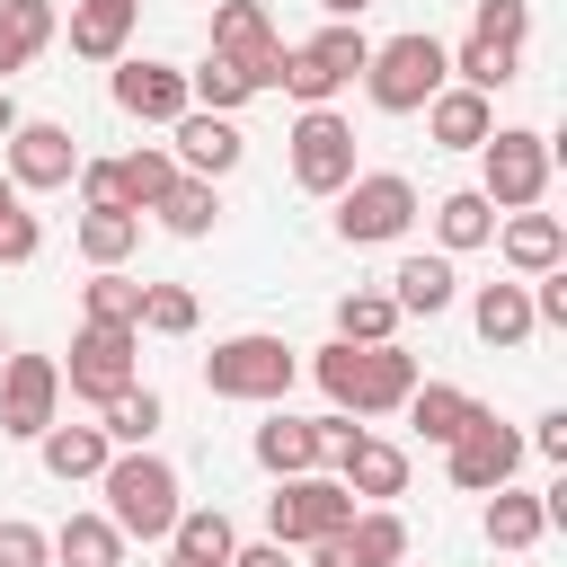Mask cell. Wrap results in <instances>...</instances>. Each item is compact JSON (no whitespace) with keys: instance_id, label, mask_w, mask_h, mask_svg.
Instances as JSON below:
<instances>
[{"instance_id":"6da1fadb","label":"cell","mask_w":567,"mask_h":567,"mask_svg":"<svg viewBox=\"0 0 567 567\" xmlns=\"http://www.w3.org/2000/svg\"><path fill=\"white\" fill-rule=\"evenodd\" d=\"M310 372H319V390H328V408L337 416H390V408H408V390H416V354L390 337V346H346V337H328L319 354H310Z\"/></svg>"},{"instance_id":"7a4b0ae2","label":"cell","mask_w":567,"mask_h":567,"mask_svg":"<svg viewBox=\"0 0 567 567\" xmlns=\"http://www.w3.org/2000/svg\"><path fill=\"white\" fill-rule=\"evenodd\" d=\"M97 496H106V523H115L124 540H168V523H177V505H186V487H177V470H168L159 452H115V461L97 470Z\"/></svg>"},{"instance_id":"3957f363","label":"cell","mask_w":567,"mask_h":567,"mask_svg":"<svg viewBox=\"0 0 567 567\" xmlns=\"http://www.w3.org/2000/svg\"><path fill=\"white\" fill-rule=\"evenodd\" d=\"M452 80V44L443 35H425V27H408V35H390V44H372V62H363V89H372V106L381 115H425V97Z\"/></svg>"},{"instance_id":"277c9868","label":"cell","mask_w":567,"mask_h":567,"mask_svg":"<svg viewBox=\"0 0 567 567\" xmlns=\"http://www.w3.org/2000/svg\"><path fill=\"white\" fill-rule=\"evenodd\" d=\"M292 372H301V354H292L284 337H266V328L221 337V346L204 354V390H213V399H248V408H275V399L292 390Z\"/></svg>"},{"instance_id":"5b68a950","label":"cell","mask_w":567,"mask_h":567,"mask_svg":"<svg viewBox=\"0 0 567 567\" xmlns=\"http://www.w3.org/2000/svg\"><path fill=\"white\" fill-rule=\"evenodd\" d=\"M363 62H372V35L328 18L310 44H284V71H275V89H284V97H301V106H328L337 89H354V80H363Z\"/></svg>"},{"instance_id":"8992f818","label":"cell","mask_w":567,"mask_h":567,"mask_svg":"<svg viewBox=\"0 0 567 567\" xmlns=\"http://www.w3.org/2000/svg\"><path fill=\"white\" fill-rule=\"evenodd\" d=\"M478 195H487L496 213H540V195H549V133L496 124V133L478 142Z\"/></svg>"},{"instance_id":"52a82bcc","label":"cell","mask_w":567,"mask_h":567,"mask_svg":"<svg viewBox=\"0 0 567 567\" xmlns=\"http://www.w3.org/2000/svg\"><path fill=\"white\" fill-rule=\"evenodd\" d=\"M328 204H337V239H346V248H390V239H408V221H416V186H408L399 168H354Z\"/></svg>"},{"instance_id":"ba28073f","label":"cell","mask_w":567,"mask_h":567,"mask_svg":"<svg viewBox=\"0 0 567 567\" xmlns=\"http://www.w3.org/2000/svg\"><path fill=\"white\" fill-rule=\"evenodd\" d=\"M363 505L328 478V470H310V478H275V496H266V540H284V549H310V540H328V532H346Z\"/></svg>"},{"instance_id":"9c48e42d","label":"cell","mask_w":567,"mask_h":567,"mask_svg":"<svg viewBox=\"0 0 567 567\" xmlns=\"http://www.w3.org/2000/svg\"><path fill=\"white\" fill-rule=\"evenodd\" d=\"M80 133L71 124H53V115H18V133L0 142V177L18 186V195H53V186H71L80 177Z\"/></svg>"},{"instance_id":"30bf717a","label":"cell","mask_w":567,"mask_h":567,"mask_svg":"<svg viewBox=\"0 0 567 567\" xmlns=\"http://www.w3.org/2000/svg\"><path fill=\"white\" fill-rule=\"evenodd\" d=\"M142 381V328H71V363H62V390L71 399H89V408H106L115 390H133Z\"/></svg>"},{"instance_id":"8fae6325","label":"cell","mask_w":567,"mask_h":567,"mask_svg":"<svg viewBox=\"0 0 567 567\" xmlns=\"http://www.w3.org/2000/svg\"><path fill=\"white\" fill-rule=\"evenodd\" d=\"M443 470H452L461 496H496V487H514V470H523V425H505L496 408H478V416L461 425V443L443 452Z\"/></svg>"},{"instance_id":"7c38bea8","label":"cell","mask_w":567,"mask_h":567,"mask_svg":"<svg viewBox=\"0 0 567 567\" xmlns=\"http://www.w3.org/2000/svg\"><path fill=\"white\" fill-rule=\"evenodd\" d=\"M44 425H62V363L53 354H9L0 363V434L35 443Z\"/></svg>"},{"instance_id":"4fadbf2b","label":"cell","mask_w":567,"mask_h":567,"mask_svg":"<svg viewBox=\"0 0 567 567\" xmlns=\"http://www.w3.org/2000/svg\"><path fill=\"white\" fill-rule=\"evenodd\" d=\"M346 177H354V124L337 106H301V124H292V186L301 195H337Z\"/></svg>"},{"instance_id":"5bb4252c","label":"cell","mask_w":567,"mask_h":567,"mask_svg":"<svg viewBox=\"0 0 567 567\" xmlns=\"http://www.w3.org/2000/svg\"><path fill=\"white\" fill-rule=\"evenodd\" d=\"M213 53L239 62L248 89H275V71H284V35L257 0H213Z\"/></svg>"},{"instance_id":"9a60e30c","label":"cell","mask_w":567,"mask_h":567,"mask_svg":"<svg viewBox=\"0 0 567 567\" xmlns=\"http://www.w3.org/2000/svg\"><path fill=\"white\" fill-rule=\"evenodd\" d=\"M168 159H177V177H230L239 159H248V133L230 124V115H204V106H186L177 124H168Z\"/></svg>"},{"instance_id":"2e32d148","label":"cell","mask_w":567,"mask_h":567,"mask_svg":"<svg viewBox=\"0 0 567 567\" xmlns=\"http://www.w3.org/2000/svg\"><path fill=\"white\" fill-rule=\"evenodd\" d=\"M328 478H337L354 505H390V496L408 487V452L381 443V434H346V443L328 452Z\"/></svg>"},{"instance_id":"e0dca14e","label":"cell","mask_w":567,"mask_h":567,"mask_svg":"<svg viewBox=\"0 0 567 567\" xmlns=\"http://www.w3.org/2000/svg\"><path fill=\"white\" fill-rule=\"evenodd\" d=\"M106 89H115V106H124L133 124H177V115L195 106L177 62H115V80H106Z\"/></svg>"},{"instance_id":"ac0fdd59","label":"cell","mask_w":567,"mask_h":567,"mask_svg":"<svg viewBox=\"0 0 567 567\" xmlns=\"http://www.w3.org/2000/svg\"><path fill=\"white\" fill-rule=\"evenodd\" d=\"M248 452H257V470H266V478H310V470H328L319 416H284V408L257 425V443H248Z\"/></svg>"},{"instance_id":"d6986e66","label":"cell","mask_w":567,"mask_h":567,"mask_svg":"<svg viewBox=\"0 0 567 567\" xmlns=\"http://www.w3.org/2000/svg\"><path fill=\"white\" fill-rule=\"evenodd\" d=\"M425 133H434V151H478V142L496 133V97H478V89L443 80V89L425 97Z\"/></svg>"},{"instance_id":"ffe728a7","label":"cell","mask_w":567,"mask_h":567,"mask_svg":"<svg viewBox=\"0 0 567 567\" xmlns=\"http://www.w3.org/2000/svg\"><path fill=\"white\" fill-rule=\"evenodd\" d=\"M142 27V0H71V53L80 62H124Z\"/></svg>"},{"instance_id":"44dd1931","label":"cell","mask_w":567,"mask_h":567,"mask_svg":"<svg viewBox=\"0 0 567 567\" xmlns=\"http://www.w3.org/2000/svg\"><path fill=\"white\" fill-rule=\"evenodd\" d=\"M496 248H505V266H514L523 284L549 275V266H567V230H558V213H505Z\"/></svg>"},{"instance_id":"7402d4cb","label":"cell","mask_w":567,"mask_h":567,"mask_svg":"<svg viewBox=\"0 0 567 567\" xmlns=\"http://www.w3.org/2000/svg\"><path fill=\"white\" fill-rule=\"evenodd\" d=\"M452 292H461V275H452V257H443V248H434V257H399V275H390L399 319H443V310H452Z\"/></svg>"},{"instance_id":"603a6c76","label":"cell","mask_w":567,"mask_h":567,"mask_svg":"<svg viewBox=\"0 0 567 567\" xmlns=\"http://www.w3.org/2000/svg\"><path fill=\"white\" fill-rule=\"evenodd\" d=\"M35 452H44V478H62V487H80V478L97 487V470L115 461V443H106L97 425H44Z\"/></svg>"},{"instance_id":"cb8c5ba5","label":"cell","mask_w":567,"mask_h":567,"mask_svg":"<svg viewBox=\"0 0 567 567\" xmlns=\"http://www.w3.org/2000/svg\"><path fill=\"white\" fill-rule=\"evenodd\" d=\"M159 425H168V399H159L151 381H133V390H115V399L97 408V434H106L115 452H151Z\"/></svg>"},{"instance_id":"d4e9b609","label":"cell","mask_w":567,"mask_h":567,"mask_svg":"<svg viewBox=\"0 0 567 567\" xmlns=\"http://www.w3.org/2000/svg\"><path fill=\"white\" fill-rule=\"evenodd\" d=\"M53 27H62V18H53V0H0V89H9L44 44H53Z\"/></svg>"},{"instance_id":"484cf974","label":"cell","mask_w":567,"mask_h":567,"mask_svg":"<svg viewBox=\"0 0 567 567\" xmlns=\"http://www.w3.org/2000/svg\"><path fill=\"white\" fill-rule=\"evenodd\" d=\"M470 328H478L487 346H505V354L540 337V328H532V292H523V284H478V301H470Z\"/></svg>"},{"instance_id":"4316f807","label":"cell","mask_w":567,"mask_h":567,"mask_svg":"<svg viewBox=\"0 0 567 567\" xmlns=\"http://www.w3.org/2000/svg\"><path fill=\"white\" fill-rule=\"evenodd\" d=\"M337 558H346V567H399V558H408V523H399L390 505H363V514L337 532Z\"/></svg>"},{"instance_id":"83f0119b","label":"cell","mask_w":567,"mask_h":567,"mask_svg":"<svg viewBox=\"0 0 567 567\" xmlns=\"http://www.w3.org/2000/svg\"><path fill=\"white\" fill-rule=\"evenodd\" d=\"M470 416H478V399H470V390H452V381H416V390H408V425H416L425 443H443V452L461 443V425H470Z\"/></svg>"},{"instance_id":"f1b7e54d","label":"cell","mask_w":567,"mask_h":567,"mask_svg":"<svg viewBox=\"0 0 567 567\" xmlns=\"http://www.w3.org/2000/svg\"><path fill=\"white\" fill-rule=\"evenodd\" d=\"M434 239H443V257H461V248H487V239H496V204H487L478 186H452V195L434 204Z\"/></svg>"},{"instance_id":"f546056e","label":"cell","mask_w":567,"mask_h":567,"mask_svg":"<svg viewBox=\"0 0 567 567\" xmlns=\"http://www.w3.org/2000/svg\"><path fill=\"white\" fill-rule=\"evenodd\" d=\"M80 319H89V328H142V284H133L124 266H89Z\"/></svg>"},{"instance_id":"4dcf8cb0","label":"cell","mask_w":567,"mask_h":567,"mask_svg":"<svg viewBox=\"0 0 567 567\" xmlns=\"http://www.w3.org/2000/svg\"><path fill=\"white\" fill-rule=\"evenodd\" d=\"M452 80L478 89V97H496V89L523 80V53H514V44H487V35H461V44H452Z\"/></svg>"},{"instance_id":"1f68e13d","label":"cell","mask_w":567,"mask_h":567,"mask_svg":"<svg viewBox=\"0 0 567 567\" xmlns=\"http://www.w3.org/2000/svg\"><path fill=\"white\" fill-rule=\"evenodd\" d=\"M168 186H177L168 142H142V151H124V159H115V195H124V213H151Z\"/></svg>"},{"instance_id":"d6a6232c","label":"cell","mask_w":567,"mask_h":567,"mask_svg":"<svg viewBox=\"0 0 567 567\" xmlns=\"http://www.w3.org/2000/svg\"><path fill=\"white\" fill-rule=\"evenodd\" d=\"M168 549H177V558H204V567H221V558L239 549V532H230V514H221V505H177V523H168Z\"/></svg>"},{"instance_id":"836d02e7","label":"cell","mask_w":567,"mask_h":567,"mask_svg":"<svg viewBox=\"0 0 567 567\" xmlns=\"http://www.w3.org/2000/svg\"><path fill=\"white\" fill-rule=\"evenodd\" d=\"M53 567H124V532L106 514H71L53 532Z\"/></svg>"},{"instance_id":"e575fe53","label":"cell","mask_w":567,"mask_h":567,"mask_svg":"<svg viewBox=\"0 0 567 567\" xmlns=\"http://www.w3.org/2000/svg\"><path fill=\"white\" fill-rule=\"evenodd\" d=\"M133 248H142V213H124V204L80 213V257H89V266H124Z\"/></svg>"},{"instance_id":"d590c367","label":"cell","mask_w":567,"mask_h":567,"mask_svg":"<svg viewBox=\"0 0 567 567\" xmlns=\"http://www.w3.org/2000/svg\"><path fill=\"white\" fill-rule=\"evenodd\" d=\"M540 532H549L540 496H523V487H496L487 496V549H532Z\"/></svg>"},{"instance_id":"8d00e7d4","label":"cell","mask_w":567,"mask_h":567,"mask_svg":"<svg viewBox=\"0 0 567 567\" xmlns=\"http://www.w3.org/2000/svg\"><path fill=\"white\" fill-rule=\"evenodd\" d=\"M186 97H195V106H204V115H239V106H248V97H257V89H248V80H239V62H221V53H204V62H195V71H186Z\"/></svg>"},{"instance_id":"74e56055","label":"cell","mask_w":567,"mask_h":567,"mask_svg":"<svg viewBox=\"0 0 567 567\" xmlns=\"http://www.w3.org/2000/svg\"><path fill=\"white\" fill-rule=\"evenodd\" d=\"M151 213H159V230H177V239H204V230H213V213H221V195H213L204 177H177V186H168Z\"/></svg>"},{"instance_id":"f35d334b","label":"cell","mask_w":567,"mask_h":567,"mask_svg":"<svg viewBox=\"0 0 567 567\" xmlns=\"http://www.w3.org/2000/svg\"><path fill=\"white\" fill-rule=\"evenodd\" d=\"M337 337L346 346H390L399 337V301L390 292H346L337 301Z\"/></svg>"},{"instance_id":"ab89813d","label":"cell","mask_w":567,"mask_h":567,"mask_svg":"<svg viewBox=\"0 0 567 567\" xmlns=\"http://www.w3.org/2000/svg\"><path fill=\"white\" fill-rule=\"evenodd\" d=\"M195 319H204V310H195L186 284H142V328H151V337H195Z\"/></svg>"},{"instance_id":"60d3db41","label":"cell","mask_w":567,"mask_h":567,"mask_svg":"<svg viewBox=\"0 0 567 567\" xmlns=\"http://www.w3.org/2000/svg\"><path fill=\"white\" fill-rule=\"evenodd\" d=\"M470 35H487V44H532V0H478L470 9Z\"/></svg>"},{"instance_id":"b9f144b4","label":"cell","mask_w":567,"mask_h":567,"mask_svg":"<svg viewBox=\"0 0 567 567\" xmlns=\"http://www.w3.org/2000/svg\"><path fill=\"white\" fill-rule=\"evenodd\" d=\"M35 248H44V221L27 204H9L0 213V266H35Z\"/></svg>"},{"instance_id":"7bdbcfd3","label":"cell","mask_w":567,"mask_h":567,"mask_svg":"<svg viewBox=\"0 0 567 567\" xmlns=\"http://www.w3.org/2000/svg\"><path fill=\"white\" fill-rule=\"evenodd\" d=\"M0 567H53V532H35V523H0Z\"/></svg>"},{"instance_id":"ee69618b","label":"cell","mask_w":567,"mask_h":567,"mask_svg":"<svg viewBox=\"0 0 567 567\" xmlns=\"http://www.w3.org/2000/svg\"><path fill=\"white\" fill-rule=\"evenodd\" d=\"M80 204H89V213L124 204V195H115V159H80Z\"/></svg>"},{"instance_id":"f6af8a7d","label":"cell","mask_w":567,"mask_h":567,"mask_svg":"<svg viewBox=\"0 0 567 567\" xmlns=\"http://www.w3.org/2000/svg\"><path fill=\"white\" fill-rule=\"evenodd\" d=\"M523 452H540V461H567V408H549V416L523 434Z\"/></svg>"},{"instance_id":"bcb514c9","label":"cell","mask_w":567,"mask_h":567,"mask_svg":"<svg viewBox=\"0 0 567 567\" xmlns=\"http://www.w3.org/2000/svg\"><path fill=\"white\" fill-rule=\"evenodd\" d=\"M221 567H292V549H284V540H239Z\"/></svg>"},{"instance_id":"7dc6e473","label":"cell","mask_w":567,"mask_h":567,"mask_svg":"<svg viewBox=\"0 0 567 567\" xmlns=\"http://www.w3.org/2000/svg\"><path fill=\"white\" fill-rule=\"evenodd\" d=\"M319 9H328V18H337V27H354V18H363V9H372V0H319Z\"/></svg>"},{"instance_id":"c3c4849f","label":"cell","mask_w":567,"mask_h":567,"mask_svg":"<svg viewBox=\"0 0 567 567\" xmlns=\"http://www.w3.org/2000/svg\"><path fill=\"white\" fill-rule=\"evenodd\" d=\"M9 133H18V97L0 89V142H9Z\"/></svg>"},{"instance_id":"681fc988","label":"cell","mask_w":567,"mask_h":567,"mask_svg":"<svg viewBox=\"0 0 567 567\" xmlns=\"http://www.w3.org/2000/svg\"><path fill=\"white\" fill-rule=\"evenodd\" d=\"M159 567H204V558H177V549H168V558H159Z\"/></svg>"},{"instance_id":"f907efd6","label":"cell","mask_w":567,"mask_h":567,"mask_svg":"<svg viewBox=\"0 0 567 567\" xmlns=\"http://www.w3.org/2000/svg\"><path fill=\"white\" fill-rule=\"evenodd\" d=\"M9 204H18V186H9V177H0V213H9Z\"/></svg>"},{"instance_id":"816d5d0a","label":"cell","mask_w":567,"mask_h":567,"mask_svg":"<svg viewBox=\"0 0 567 567\" xmlns=\"http://www.w3.org/2000/svg\"><path fill=\"white\" fill-rule=\"evenodd\" d=\"M0 363H9V337H0Z\"/></svg>"}]
</instances>
